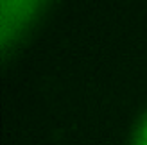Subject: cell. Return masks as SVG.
I'll return each mask as SVG.
<instances>
[{
    "mask_svg": "<svg viewBox=\"0 0 147 145\" xmlns=\"http://www.w3.org/2000/svg\"><path fill=\"white\" fill-rule=\"evenodd\" d=\"M38 0H2V32L4 41L20 31Z\"/></svg>",
    "mask_w": 147,
    "mask_h": 145,
    "instance_id": "6da1fadb",
    "label": "cell"
},
{
    "mask_svg": "<svg viewBox=\"0 0 147 145\" xmlns=\"http://www.w3.org/2000/svg\"><path fill=\"white\" fill-rule=\"evenodd\" d=\"M136 145H147V127L144 129V133H142V136H140V140H138Z\"/></svg>",
    "mask_w": 147,
    "mask_h": 145,
    "instance_id": "7a4b0ae2",
    "label": "cell"
}]
</instances>
